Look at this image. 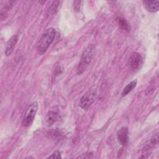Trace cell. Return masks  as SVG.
Masks as SVG:
<instances>
[{
  "label": "cell",
  "mask_w": 159,
  "mask_h": 159,
  "mask_svg": "<svg viewBox=\"0 0 159 159\" xmlns=\"http://www.w3.org/2000/svg\"><path fill=\"white\" fill-rule=\"evenodd\" d=\"M4 4H2L3 6L1 9V13H0V18L1 21L5 20L7 18L8 12L11 9L15 1H4Z\"/></svg>",
  "instance_id": "8"
},
{
  "label": "cell",
  "mask_w": 159,
  "mask_h": 159,
  "mask_svg": "<svg viewBox=\"0 0 159 159\" xmlns=\"http://www.w3.org/2000/svg\"><path fill=\"white\" fill-rule=\"evenodd\" d=\"M37 109L38 103L37 102H33L29 105L22 120L21 124L23 127H27L32 124Z\"/></svg>",
  "instance_id": "3"
},
{
  "label": "cell",
  "mask_w": 159,
  "mask_h": 159,
  "mask_svg": "<svg viewBox=\"0 0 159 159\" xmlns=\"http://www.w3.org/2000/svg\"><path fill=\"white\" fill-rule=\"evenodd\" d=\"M158 143V132H155L152 137L150 139V147L151 145L154 146L155 145H157Z\"/></svg>",
  "instance_id": "13"
},
{
  "label": "cell",
  "mask_w": 159,
  "mask_h": 159,
  "mask_svg": "<svg viewBox=\"0 0 159 159\" xmlns=\"http://www.w3.org/2000/svg\"><path fill=\"white\" fill-rule=\"evenodd\" d=\"M59 115L57 112L53 111H50L48 112L46 116V120L49 124H52L59 119Z\"/></svg>",
  "instance_id": "10"
},
{
  "label": "cell",
  "mask_w": 159,
  "mask_h": 159,
  "mask_svg": "<svg viewBox=\"0 0 159 159\" xmlns=\"http://www.w3.org/2000/svg\"><path fill=\"white\" fill-rule=\"evenodd\" d=\"M94 45H89L83 52L80 61L76 69V73L78 75H80L86 70L88 65L91 61V60L93 57L94 53Z\"/></svg>",
  "instance_id": "2"
},
{
  "label": "cell",
  "mask_w": 159,
  "mask_h": 159,
  "mask_svg": "<svg viewBox=\"0 0 159 159\" xmlns=\"http://www.w3.org/2000/svg\"><path fill=\"white\" fill-rule=\"evenodd\" d=\"M142 61V57L140 53L134 52L130 57V65L132 69H137Z\"/></svg>",
  "instance_id": "7"
},
{
  "label": "cell",
  "mask_w": 159,
  "mask_h": 159,
  "mask_svg": "<svg viewBox=\"0 0 159 159\" xmlns=\"http://www.w3.org/2000/svg\"><path fill=\"white\" fill-rule=\"evenodd\" d=\"M97 96L95 89H91L86 93L80 99V106L83 109H88L94 102Z\"/></svg>",
  "instance_id": "4"
},
{
  "label": "cell",
  "mask_w": 159,
  "mask_h": 159,
  "mask_svg": "<svg viewBox=\"0 0 159 159\" xmlns=\"http://www.w3.org/2000/svg\"><path fill=\"white\" fill-rule=\"evenodd\" d=\"M55 35L56 31L52 27L48 28L42 34L37 45V51L40 55H42L46 52L49 46L53 42Z\"/></svg>",
  "instance_id": "1"
},
{
  "label": "cell",
  "mask_w": 159,
  "mask_h": 159,
  "mask_svg": "<svg viewBox=\"0 0 159 159\" xmlns=\"http://www.w3.org/2000/svg\"><path fill=\"white\" fill-rule=\"evenodd\" d=\"M60 4V1H54L53 2V3L51 4L52 6L50 7L49 9V11L50 12L52 13H55V11H58V5Z\"/></svg>",
  "instance_id": "14"
},
{
  "label": "cell",
  "mask_w": 159,
  "mask_h": 159,
  "mask_svg": "<svg viewBox=\"0 0 159 159\" xmlns=\"http://www.w3.org/2000/svg\"><path fill=\"white\" fill-rule=\"evenodd\" d=\"M128 134L129 130L126 127H123L118 130L117 133V137L118 141L121 145H125L127 144L129 139Z\"/></svg>",
  "instance_id": "6"
},
{
  "label": "cell",
  "mask_w": 159,
  "mask_h": 159,
  "mask_svg": "<svg viewBox=\"0 0 159 159\" xmlns=\"http://www.w3.org/2000/svg\"><path fill=\"white\" fill-rule=\"evenodd\" d=\"M145 8L149 12H157L159 8L158 1H143Z\"/></svg>",
  "instance_id": "9"
},
{
  "label": "cell",
  "mask_w": 159,
  "mask_h": 159,
  "mask_svg": "<svg viewBox=\"0 0 159 159\" xmlns=\"http://www.w3.org/2000/svg\"><path fill=\"white\" fill-rule=\"evenodd\" d=\"M117 21L118 22V24L119 25V26L124 30H130V25L128 23V22L123 19V18H118L117 19Z\"/></svg>",
  "instance_id": "12"
},
{
  "label": "cell",
  "mask_w": 159,
  "mask_h": 159,
  "mask_svg": "<svg viewBox=\"0 0 159 159\" xmlns=\"http://www.w3.org/2000/svg\"><path fill=\"white\" fill-rule=\"evenodd\" d=\"M137 85V80H134L132 81L131 82H130L124 89L123 91L122 92V96H126L127 94H129L131 91H132L134 89V88H135V87Z\"/></svg>",
  "instance_id": "11"
},
{
  "label": "cell",
  "mask_w": 159,
  "mask_h": 159,
  "mask_svg": "<svg viewBox=\"0 0 159 159\" xmlns=\"http://www.w3.org/2000/svg\"><path fill=\"white\" fill-rule=\"evenodd\" d=\"M18 41V35H13L7 41L6 46L5 50V54L6 56L10 55L12 52L14 51L16 45Z\"/></svg>",
  "instance_id": "5"
},
{
  "label": "cell",
  "mask_w": 159,
  "mask_h": 159,
  "mask_svg": "<svg viewBox=\"0 0 159 159\" xmlns=\"http://www.w3.org/2000/svg\"><path fill=\"white\" fill-rule=\"evenodd\" d=\"M48 158H61V156L60 154V152L58 150H57L55 152H53V154H52Z\"/></svg>",
  "instance_id": "15"
}]
</instances>
